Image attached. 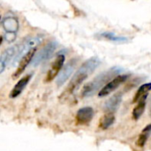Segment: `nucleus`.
Segmentation results:
<instances>
[{
    "label": "nucleus",
    "instance_id": "f03ea898",
    "mask_svg": "<svg viewBox=\"0 0 151 151\" xmlns=\"http://www.w3.org/2000/svg\"><path fill=\"white\" fill-rule=\"evenodd\" d=\"M121 70L119 68H111L110 70H108L105 73H103L102 74H100L99 76H97L94 81H92L91 82L87 83L81 91V96L82 97H89L91 96H93L95 93H96L98 91V89L100 88H104L105 85V83L111 80V78H113V76H116L118 73H119ZM118 76V75H117Z\"/></svg>",
    "mask_w": 151,
    "mask_h": 151
},
{
    "label": "nucleus",
    "instance_id": "ddd939ff",
    "mask_svg": "<svg viewBox=\"0 0 151 151\" xmlns=\"http://www.w3.org/2000/svg\"><path fill=\"white\" fill-rule=\"evenodd\" d=\"M32 77V74H28V75H26L24 76L23 78H21L17 83L16 85L13 87V88L12 89L11 93H10V97L11 98H15L17 97L19 95L21 94V92L24 90L25 87L27 86V84L28 83V81H30Z\"/></svg>",
    "mask_w": 151,
    "mask_h": 151
},
{
    "label": "nucleus",
    "instance_id": "2eb2a0df",
    "mask_svg": "<svg viewBox=\"0 0 151 151\" xmlns=\"http://www.w3.org/2000/svg\"><path fill=\"white\" fill-rule=\"evenodd\" d=\"M148 96H145L144 97H142L137 104V105L135 106V108L133 111V119L135 120H138L142 115L143 114L144 111H145V107H146V99H147Z\"/></svg>",
    "mask_w": 151,
    "mask_h": 151
},
{
    "label": "nucleus",
    "instance_id": "dca6fc26",
    "mask_svg": "<svg viewBox=\"0 0 151 151\" xmlns=\"http://www.w3.org/2000/svg\"><path fill=\"white\" fill-rule=\"evenodd\" d=\"M151 90V82L150 83H146L142 85L139 89L137 90L134 99H133V103H138L142 97H144L145 96H148V92Z\"/></svg>",
    "mask_w": 151,
    "mask_h": 151
},
{
    "label": "nucleus",
    "instance_id": "1a4fd4ad",
    "mask_svg": "<svg viewBox=\"0 0 151 151\" xmlns=\"http://www.w3.org/2000/svg\"><path fill=\"white\" fill-rule=\"evenodd\" d=\"M17 51H18V45L16 46H12V47H10L8 49H6L1 55V58H0V73H2L5 67L7 66V65L14 59L16 54H17Z\"/></svg>",
    "mask_w": 151,
    "mask_h": 151
},
{
    "label": "nucleus",
    "instance_id": "f257e3e1",
    "mask_svg": "<svg viewBox=\"0 0 151 151\" xmlns=\"http://www.w3.org/2000/svg\"><path fill=\"white\" fill-rule=\"evenodd\" d=\"M99 65L100 60L96 57L90 58L89 59L85 61L71 80L69 85L67 86L66 92H68L70 95L73 93L81 86V84L88 77V75L91 74L97 68Z\"/></svg>",
    "mask_w": 151,
    "mask_h": 151
},
{
    "label": "nucleus",
    "instance_id": "7ed1b4c3",
    "mask_svg": "<svg viewBox=\"0 0 151 151\" xmlns=\"http://www.w3.org/2000/svg\"><path fill=\"white\" fill-rule=\"evenodd\" d=\"M42 38H43L42 35L29 37L27 40H25L21 44L18 45V51L14 59L12 60V65L18 62L20 58H22L29 50H31L32 49L35 48L38 44H40L41 42L42 41Z\"/></svg>",
    "mask_w": 151,
    "mask_h": 151
},
{
    "label": "nucleus",
    "instance_id": "20e7f679",
    "mask_svg": "<svg viewBox=\"0 0 151 151\" xmlns=\"http://www.w3.org/2000/svg\"><path fill=\"white\" fill-rule=\"evenodd\" d=\"M57 46H58V43L56 42H50L47 45H45L36 55H35L31 62V65L37 66L42 62H44L47 59H49L52 56L54 51L56 50Z\"/></svg>",
    "mask_w": 151,
    "mask_h": 151
},
{
    "label": "nucleus",
    "instance_id": "9b49d317",
    "mask_svg": "<svg viewBox=\"0 0 151 151\" xmlns=\"http://www.w3.org/2000/svg\"><path fill=\"white\" fill-rule=\"evenodd\" d=\"M121 101H122V95L120 93L115 94L104 104V111L114 113L119 107Z\"/></svg>",
    "mask_w": 151,
    "mask_h": 151
},
{
    "label": "nucleus",
    "instance_id": "0eeeda50",
    "mask_svg": "<svg viewBox=\"0 0 151 151\" xmlns=\"http://www.w3.org/2000/svg\"><path fill=\"white\" fill-rule=\"evenodd\" d=\"M65 56L64 55H58L57 57V58L55 59V61L52 63L51 65V67L50 68V70L48 71L47 73V75H46V79H45V81L46 82H50L52 80L55 79V77L59 74V72L64 65V62H65Z\"/></svg>",
    "mask_w": 151,
    "mask_h": 151
},
{
    "label": "nucleus",
    "instance_id": "4468645a",
    "mask_svg": "<svg viewBox=\"0 0 151 151\" xmlns=\"http://www.w3.org/2000/svg\"><path fill=\"white\" fill-rule=\"evenodd\" d=\"M115 121V116L114 113L111 112H105V114L101 118L99 122V127L103 130L108 129Z\"/></svg>",
    "mask_w": 151,
    "mask_h": 151
},
{
    "label": "nucleus",
    "instance_id": "9d476101",
    "mask_svg": "<svg viewBox=\"0 0 151 151\" xmlns=\"http://www.w3.org/2000/svg\"><path fill=\"white\" fill-rule=\"evenodd\" d=\"M93 117L94 110L91 107H83L76 113V122L79 125H86L92 120Z\"/></svg>",
    "mask_w": 151,
    "mask_h": 151
},
{
    "label": "nucleus",
    "instance_id": "a211bd4d",
    "mask_svg": "<svg viewBox=\"0 0 151 151\" xmlns=\"http://www.w3.org/2000/svg\"><path fill=\"white\" fill-rule=\"evenodd\" d=\"M99 37H101V38H105V39H107V40H110V41H112V42H127V37H124V36H118V35H116L115 34L110 33V32L102 33V34L99 35Z\"/></svg>",
    "mask_w": 151,
    "mask_h": 151
},
{
    "label": "nucleus",
    "instance_id": "423d86ee",
    "mask_svg": "<svg viewBox=\"0 0 151 151\" xmlns=\"http://www.w3.org/2000/svg\"><path fill=\"white\" fill-rule=\"evenodd\" d=\"M76 65H77V59L73 58L72 60H70L65 66L64 68L61 70V72L59 73L58 78H57V86L58 87H61L63 86L66 81H68V79L70 78V76L73 74L75 67H76Z\"/></svg>",
    "mask_w": 151,
    "mask_h": 151
},
{
    "label": "nucleus",
    "instance_id": "6e6552de",
    "mask_svg": "<svg viewBox=\"0 0 151 151\" xmlns=\"http://www.w3.org/2000/svg\"><path fill=\"white\" fill-rule=\"evenodd\" d=\"M35 52H36V49L34 48V49H32L31 50H29V51H28V52L20 59L19 64V65H18V67H17V70L15 71V73H14L13 75H12V78H13V79L18 78V77L25 71V69H26L27 66L29 65V63L32 62V60H33V58H34V57H35Z\"/></svg>",
    "mask_w": 151,
    "mask_h": 151
},
{
    "label": "nucleus",
    "instance_id": "6ab92c4d",
    "mask_svg": "<svg viewBox=\"0 0 151 151\" xmlns=\"http://www.w3.org/2000/svg\"><path fill=\"white\" fill-rule=\"evenodd\" d=\"M4 39L7 42H12L16 39V33H5Z\"/></svg>",
    "mask_w": 151,
    "mask_h": 151
},
{
    "label": "nucleus",
    "instance_id": "f3484780",
    "mask_svg": "<svg viewBox=\"0 0 151 151\" xmlns=\"http://www.w3.org/2000/svg\"><path fill=\"white\" fill-rule=\"evenodd\" d=\"M151 134V124L148 125L141 133V134L139 135V138L137 140V145L139 147H143L146 143V142L148 141L149 137Z\"/></svg>",
    "mask_w": 151,
    "mask_h": 151
},
{
    "label": "nucleus",
    "instance_id": "f8f14e48",
    "mask_svg": "<svg viewBox=\"0 0 151 151\" xmlns=\"http://www.w3.org/2000/svg\"><path fill=\"white\" fill-rule=\"evenodd\" d=\"M2 26L5 33H17L19 30V21L13 16H5L3 18Z\"/></svg>",
    "mask_w": 151,
    "mask_h": 151
},
{
    "label": "nucleus",
    "instance_id": "39448f33",
    "mask_svg": "<svg viewBox=\"0 0 151 151\" xmlns=\"http://www.w3.org/2000/svg\"><path fill=\"white\" fill-rule=\"evenodd\" d=\"M128 77H129V75H127V74H122V75L116 76L114 79L111 80V81L108 82L104 88H101V90L98 93V96L104 97V96H108L112 91H114L117 88H119V86H120L122 83H124L128 79Z\"/></svg>",
    "mask_w": 151,
    "mask_h": 151
}]
</instances>
